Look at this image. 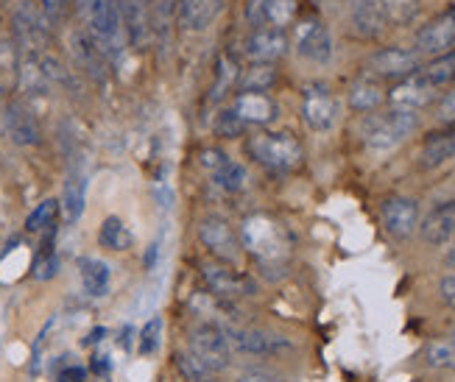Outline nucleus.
<instances>
[{"mask_svg":"<svg viewBox=\"0 0 455 382\" xmlns=\"http://www.w3.org/2000/svg\"><path fill=\"white\" fill-rule=\"evenodd\" d=\"M241 243H243V249H249L254 254L257 263L266 268H280L291 254L285 229L268 215H251L243 220Z\"/></svg>","mask_w":455,"mask_h":382,"instance_id":"nucleus-1","label":"nucleus"},{"mask_svg":"<svg viewBox=\"0 0 455 382\" xmlns=\"http://www.w3.org/2000/svg\"><path fill=\"white\" fill-rule=\"evenodd\" d=\"M246 154L274 173L296 171L305 159L302 143L291 131H257L246 139Z\"/></svg>","mask_w":455,"mask_h":382,"instance_id":"nucleus-2","label":"nucleus"},{"mask_svg":"<svg viewBox=\"0 0 455 382\" xmlns=\"http://www.w3.org/2000/svg\"><path fill=\"white\" fill-rule=\"evenodd\" d=\"M419 129V115L405 109H388V112H371L366 115L361 137L371 151H391Z\"/></svg>","mask_w":455,"mask_h":382,"instance_id":"nucleus-3","label":"nucleus"},{"mask_svg":"<svg viewBox=\"0 0 455 382\" xmlns=\"http://www.w3.org/2000/svg\"><path fill=\"white\" fill-rule=\"evenodd\" d=\"M188 349L193 352V357L210 371L219 374L227 371L232 363V346L227 340L224 327L210 324V321H196L188 332Z\"/></svg>","mask_w":455,"mask_h":382,"instance_id":"nucleus-4","label":"nucleus"},{"mask_svg":"<svg viewBox=\"0 0 455 382\" xmlns=\"http://www.w3.org/2000/svg\"><path fill=\"white\" fill-rule=\"evenodd\" d=\"M12 28H14V43L20 53H45L51 45V31L53 26L43 14L34 0H20L14 14H12Z\"/></svg>","mask_w":455,"mask_h":382,"instance_id":"nucleus-5","label":"nucleus"},{"mask_svg":"<svg viewBox=\"0 0 455 382\" xmlns=\"http://www.w3.org/2000/svg\"><path fill=\"white\" fill-rule=\"evenodd\" d=\"M227 340L232 352H241L249 357H280L285 352L293 349V340L280 335V332H271V330H260V327H224Z\"/></svg>","mask_w":455,"mask_h":382,"instance_id":"nucleus-6","label":"nucleus"},{"mask_svg":"<svg viewBox=\"0 0 455 382\" xmlns=\"http://www.w3.org/2000/svg\"><path fill=\"white\" fill-rule=\"evenodd\" d=\"M369 73L374 78H386V82H403V78L413 76L422 70V56L411 48L403 45H391V48H380L369 56L366 62Z\"/></svg>","mask_w":455,"mask_h":382,"instance_id":"nucleus-7","label":"nucleus"},{"mask_svg":"<svg viewBox=\"0 0 455 382\" xmlns=\"http://www.w3.org/2000/svg\"><path fill=\"white\" fill-rule=\"evenodd\" d=\"M302 120L315 134H327L339 120V100L327 84L313 82L302 90Z\"/></svg>","mask_w":455,"mask_h":382,"instance_id":"nucleus-8","label":"nucleus"},{"mask_svg":"<svg viewBox=\"0 0 455 382\" xmlns=\"http://www.w3.org/2000/svg\"><path fill=\"white\" fill-rule=\"evenodd\" d=\"M199 240L215 259H221L224 266H235L237 259H241L243 243L237 240L235 229L221 215H207L199 220Z\"/></svg>","mask_w":455,"mask_h":382,"instance_id":"nucleus-9","label":"nucleus"},{"mask_svg":"<svg viewBox=\"0 0 455 382\" xmlns=\"http://www.w3.org/2000/svg\"><path fill=\"white\" fill-rule=\"evenodd\" d=\"M293 45L302 59L315 65H327L332 59V34L319 17H305L293 28Z\"/></svg>","mask_w":455,"mask_h":382,"instance_id":"nucleus-10","label":"nucleus"},{"mask_svg":"<svg viewBox=\"0 0 455 382\" xmlns=\"http://www.w3.org/2000/svg\"><path fill=\"white\" fill-rule=\"evenodd\" d=\"M4 126H6L9 139L20 148H31V146L43 143V126H39V117L31 109V104H26L23 98H14L4 107Z\"/></svg>","mask_w":455,"mask_h":382,"instance_id":"nucleus-11","label":"nucleus"},{"mask_svg":"<svg viewBox=\"0 0 455 382\" xmlns=\"http://www.w3.org/2000/svg\"><path fill=\"white\" fill-rule=\"evenodd\" d=\"M380 220L394 240H408L419 229V201L408 195H388L380 204Z\"/></svg>","mask_w":455,"mask_h":382,"instance_id":"nucleus-12","label":"nucleus"},{"mask_svg":"<svg viewBox=\"0 0 455 382\" xmlns=\"http://www.w3.org/2000/svg\"><path fill=\"white\" fill-rule=\"evenodd\" d=\"M455 51V6L436 14L417 31V53L419 56H442Z\"/></svg>","mask_w":455,"mask_h":382,"instance_id":"nucleus-13","label":"nucleus"},{"mask_svg":"<svg viewBox=\"0 0 455 382\" xmlns=\"http://www.w3.org/2000/svg\"><path fill=\"white\" fill-rule=\"evenodd\" d=\"M202 279L210 293L221 298H241V296H254L257 285L241 271H235L224 263H202Z\"/></svg>","mask_w":455,"mask_h":382,"instance_id":"nucleus-14","label":"nucleus"},{"mask_svg":"<svg viewBox=\"0 0 455 382\" xmlns=\"http://www.w3.org/2000/svg\"><path fill=\"white\" fill-rule=\"evenodd\" d=\"M436 87H430L422 73H413L403 82H394V87L386 92V100L391 104V109H405V112H422L425 107H430L436 100Z\"/></svg>","mask_w":455,"mask_h":382,"instance_id":"nucleus-15","label":"nucleus"},{"mask_svg":"<svg viewBox=\"0 0 455 382\" xmlns=\"http://www.w3.org/2000/svg\"><path fill=\"white\" fill-rule=\"evenodd\" d=\"M291 39L285 34V28H274V26H263V28H251V34L246 36L243 51L251 62L260 65H274L288 53Z\"/></svg>","mask_w":455,"mask_h":382,"instance_id":"nucleus-16","label":"nucleus"},{"mask_svg":"<svg viewBox=\"0 0 455 382\" xmlns=\"http://www.w3.org/2000/svg\"><path fill=\"white\" fill-rule=\"evenodd\" d=\"M202 165L210 171L212 182L227 193H243L246 190V168L241 163H235L232 156H227L221 148H204L202 151Z\"/></svg>","mask_w":455,"mask_h":382,"instance_id":"nucleus-17","label":"nucleus"},{"mask_svg":"<svg viewBox=\"0 0 455 382\" xmlns=\"http://www.w3.org/2000/svg\"><path fill=\"white\" fill-rule=\"evenodd\" d=\"M232 112L243 126H271L280 107L268 92H237L232 100Z\"/></svg>","mask_w":455,"mask_h":382,"instance_id":"nucleus-18","label":"nucleus"},{"mask_svg":"<svg viewBox=\"0 0 455 382\" xmlns=\"http://www.w3.org/2000/svg\"><path fill=\"white\" fill-rule=\"evenodd\" d=\"M419 237L427 246L442 249L455 237V201H442L419 220Z\"/></svg>","mask_w":455,"mask_h":382,"instance_id":"nucleus-19","label":"nucleus"},{"mask_svg":"<svg viewBox=\"0 0 455 382\" xmlns=\"http://www.w3.org/2000/svg\"><path fill=\"white\" fill-rule=\"evenodd\" d=\"M121 28L126 43L143 51L151 36V0H121Z\"/></svg>","mask_w":455,"mask_h":382,"instance_id":"nucleus-20","label":"nucleus"},{"mask_svg":"<svg viewBox=\"0 0 455 382\" xmlns=\"http://www.w3.org/2000/svg\"><path fill=\"white\" fill-rule=\"evenodd\" d=\"M452 159H455V123L425 137V143L419 148V168L439 171L447 163H452Z\"/></svg>","mask_w":455,"mask_h":382,"instance_id":"nucleus-21","label":"nucleus"},{"mask_svg":"<svg viewBox=\"0 0 455 382\" xmlns=\"http://www.w3.org/2000/svg\"><path fill=\"white\" fill-rule=\"evenodd\" d=\"M386 23L388 20L383 12V0H349V26L358 36L363 39L380 36Z\"/></svg>","mask_w":455,"mask_h":382,"instance_id":"nucleus-22","label":"nucleus"},{"mask_svg":"<svg viewBox=\"0 0 455 382\" xmlns=\"http://www.w3.org/2000/svg\"><path fill=\"white\" fill-rule=\"evenodd\" d=\"M224 12V0H180L176 23L185 31H207Z\"/></svg>","mask_w":455,"mask_h":382,"instance_id":"nucleus-23","label":"nucleus"},{"mask_svg":"<svg viewBox=\"0 0 455 382\" xmlns=\"http://www.w3.org/2000/svg\"><path fill=\"white\" fill-rule=\"evenodd\" d=\"M70 51H73L76 65L82 68L92 78V82L104 84V78H107V56L95 48V43L90 39L87 31H73V36H70Z\"/></svg>","mask_w":455,"mask_h":382,"instance_id":"nucleus-24","label":"nucleus"},{"mask_svg":"<svg viewBox=\"0 0 455 382\" xmlns=\"http://www.w3.org/2000/svg\"><path fill=\"white\" fill-rule=\"evenodd\" d=\"M386 100V90L380 87L378 78L371 76H363V78H355L349 84V92H347V104L352 112L358 115H369V112H378Z\"/></svg>","mask_w":455,"mask_h":382,"instance_id":"nucleus-25","label":"nucleus"},{"mask_svg":"<svg viewBox=\"0 0 455 382\" xmlns=\"http://www.w3.org/2000/svg\"><path fill=\"white\" fill-rule=\"evenodd\" d=\"M59 204H62L68 224H76V220L84 215V207H87V176L82 171L68 173V182H65L62 201H59Z\"/></svg>","mask_w":455,"mask_h":382,"instance_id":"nucleus-26","label":"nucleus"},{"mask_svg":"<svg viewBox=\"0 0 455 382\" xmlns=\"http://www.w3.org/2000/svg\"><path fill=\"white\" fill-rule=\"evenodd\" d=\"M78 276H82L84 293L92 298H101L109 290V266L98 257H82L78 259Z\"/></svg>","mask_w":455,"mask_h":382,"instance_id":"nucleus-27","label":"nucleus"},{"mask_svg":"<svg viewBox=\"0 0 455 382\" xmlns=\"http://www.w3.org/2000/svg\"><path fill=\"white\" fill-rule=\"evenodd\" d=\"M280 73H276L274 65H260V62H251L246 70H241L237 76V90L241 92H268Z\"/></svg>","mask_w":455,"mask_h":382,"instance_id":"nucleus-28","label":"nucleus"},{"mask_svg":"<svg viewBox=\"0 0 455 382\" xmlns=\"http://www.w3.org/2000/svg\"><path fill=\"white\" fill-rule=\"evenodd\" d=\"M425 366L433 371H455V332L430 340L425 346Z\"/></svg>","mask_w":455,"mask_h":382,"instance_id":"nucleus-29","label":"nucleus"},{"mask_svg":"<svg viewBox=\"0 0 455 382\" xmlns=\"http://www.w3.org/2000/svg\"><path fill=\"white\" fill-rule=\"evenodd\" d=\"M98 246L109 249V251H126L132 246V232L117 215L104 218L101 229H98Z\"/></svg>","mask_w":455,"mask_h":382,"instance_id":"nucleus-30","label":"nucleus"},{"mask_svg":"<svg viewBox=\"0 0 455 382\" xmlns=\"http://www.w3.org/2000/svg\"><path fill=\"white\" fill-rule=\"evenodd\" d=\"M422 78L430 87H447L455 82V51L442 53V56H433L427 65H422Z\"/></svg>","mask_w":455,"mask_h":382,"instance_id":"nucleus-31","label":"nucleus"},{"mask_svg":"<svg viewBox=\"0 0 455 382\" xmlns=\"http://www.w3.org/2000/svg\"><path fill=\"white\" fill-rule=\"evenodd\" d=\"M59 210H62V204H59V198H45L39 201V204L31 210V215L26 218V229L28 232H43V229H51L53 220L59 215Z\"/></svg>","mask_w":455,"mask_h":382,"instance_id":"nucleus-32","label":"nucleus"},{"mask_svg":"<svg viewBox=\"0 0 455 382\" xmlns=\"http://www.w3.org/2000/svg\"><path fill=\"white\" fill-rule=\"evenodd\" d=\"M173 366H176V371H180L188 382H207L212 374L199 363V360L193 357V352L190 349H180L173 354Z\"/></svg>","mask_w":455,"mask_h":382,"instance_id":"nucleus-33","label":"nucleus"},{"mask_svg":"<svg viewBox=\"0 0 455 382\" xmlns=\"http://www.w3.org/2000/svg\"><path fill=\"white\" fill-rule=\"evenodd\" d=\"M386 20L394 26H408L419 14V0H383Z\"/></svg>","mask_w":455,"mask_h":382,"instance_id":"nucleus-34","label":"nucleus"},{"mask_svg":"<svg viewBox=\"0 0 455 382\" xmlns=\"http://www.w3.org/2000/svg\"><path fill=\"white\" fill-rule=\"evenodd\" d=\"M137 344H140V354H156V349L163 346V318L160 315L148 318V324L137 332Z\"/></svg>","mask_w":455,"mask_h":382,"instance_id":"nucleus-35","label":"nucleus"},{"mask_svg":"<svg viewBox=\"0 0 455 382\" xmlns=\"http://www.w3.org/2000/svg\"><path fill=\"white\" fill-rule=\"evenodd\" d=\"M235 382H288L280 371H274L268 366L260 363H246V366H237L235 371Z\"/></svg>","mask_w":455,"mask_h":382,"instance_id":"nucleus-36","label":"nucleus"},{"mask_svg":"<svg viewBox=\"0 0 455 382\" xmlns=\"http://www.w3.org/2000/svg\"><path fill=\"white\" fill-rule=\"evenodd\" d=\"M296 12H299V0H271V12H268V26L274 28H285L293 23Z\"/></svg>","mask_w":455,"mask_h":382,"instance_id":"nucleus-37","label":"nucleus"},{"mask_svg":"<svg viewBox=\"0 0 455 382\" xmlns=\"http://www.w3.org/2000/svg\"><path fill=\"white\" fill-rule=\"evenodd\" d=\"M34 4L43 9V14L48 17L51 26H62L65 20L70 17V6L73 0H34Z\"/></svg>","mask_w":455,"mask_h":382,"instance_id":"nucleus-38","label":"nucleus"},{"mask_svg":"<svg viewBox=\"0 0 455 382\" xmlns=\"http://www.w3.org/2000/svg\"><path fill=\"white\" fill-rule=\"evenodd\" d=\"M56 271H59V257L53 254V249H43L34 259V279L48 283V279L56 276Z\"/></svg>","mask_w":455,"mask_h":382,"instance_id":"nucleus-39","label":"nucleus"},{"mask_svg":"<svg viewBox=\"0 0 455 382\" xmlns=\"http://www.w3.org/2000/svg\"><path fill=\"white\" fill-rule=\"evenodd\" d=\"M243 129L246 126L237 120V115L232 109H224V112L215 115V134H219V137H241Z\"/></svg>","mask_w":455,"mask_h":382,"instance_id":"nucleus-40","label":"nucleus"},{"mask_svg":"<svg viewBox=\"0 0 455 382\" xmlns=\"http://www.w3.org/2000/svg\"><path fill=\"white\" fill-rule=\"evenodd\" d=\"M237 76H241V73H237V65H232L227 56H221V59H219V87H215L212 98L219 100L232 84L237 87Z\"/></svg>","mask_w":455,"mask_h":382,"instance_id":"nucleus-41","label":"nucleus"},{"mask_svg":"<svg viewBox=\"0 0 455 382\" xmlns=\"http://www.w3.org/2000/svg\"><path fill=\"white\" fill-rule=\"evenodd\" d=\"M268 12H271V0H246V23L251 28L268 26Z\"/></svg>","mask_w":455,"mask_h":382,"instance_id":"nucleus-42","label":"nucleus"},{"mask_svg":"<svg viewBox=\"0 0 455 382\" xmlns=\"http://www.w3.org/2000/svg\"><path fill=\"white\" fill-rule=\"evenodd\" d=\"M436 120H439L442 126H450V123H455V87L439 98V107H436Z\"/></svg>","mask_w":455,"mask_h":382,"instance_id":"nucleus-43","label":"nucleus"},{"mask_svg":"<svg viewBox=\"0 0 455 382\" xmlns=\"http://www.w3.org/2000/svg\"><path fill=\"white\" fill-rule=\"evenodd\" d=\"M439 301L447 307H455V271L439 279Z\"/></svg>","mask_w":455,"mask_h":382,"instance_id":"nucleus-44","label":"nucleus"},{"mask_svg":"<svg viewBox=\"0 0 455 382\" xmlns=\"http://www.w3.org/2000/svg\"><path fill=\"white\" fill-rule=\"evenodd\" d=\"M56 382H87V369L68 363V366H62L56 371Z\"/></svg>","mask_w":455,"mask_h":382,"instance_id":"nucleus-45","label":"nucleus"},{"mask_svg":"<svg viewBox=\"0 0 455 382\" xmlns=\"http://www.w3.org/2000/svg\"><path fill=\"white\" fill-rule=\"evenodd\" d=\"M134 340H137V332H134V327H132V324H126V327L121 330V340H117V344H121V349L132 352Z\"/></svg>","mask_w":455,"mask_h":382,"instance_id":"nucleus-46","label":"nucleus"},{"mask_svg":"<svg viewBox=\"0 0 455 382\" xmlns=\"http://www.w3.org/2000/svg\"><path fill=\"white\" fill-rule=\"evenodd\" d=\"M109 369H112V363H109V357H107V354L92 357V371H95V374H109Z\"/></svg>","mask_w":455,"mask_h":382,"instance_id":"nucleus-47","label":"nucleus"},{"mask_svg":"<svg viewBox=\"0 0 455 382\" xmlns=\"http://www.w3.org/2000/svg\"><path fill=\"white\" fill-rule=\"evenodd\" d=\"M107 338V330L104 327H95L87 338H84V346H95V344H101V340Z\"/></svg>","mask_w":455,"mask_h":382,"instance_id":"nucleus-48","label":"nucleus"},{"mask_svg":"<svg viewBox=\"0 0 455 382\" xmlns=\"http://www.w3.org/2000/svg\"><path fill=\"white\" fill-rule=\"evenodd\" d=\"M444 266H447L450 271H455V237L450 240V249H447V254H444Z\"/></svg>","mask_w":455,"mask_h":382,"instance_id":"nucleus-49","label":"nucleus"},{"mask_svg":"<svg viewBox=\"0 0 455 382\" xmlns=\"http://www.w3.org/2000/svg\"><path fill=\"white\" fill-rule=\"evenodd\" d=\"M156 254H160V246L154 243V246H151V249L146 251V268H148V271H151V268L156 266Z\"/></svg>","mask_w":455,"mask_h":382,"instance_id":"nucleus-50","label":"nucleus"},{"mask_svg":"<svg viewBox=\"0 0 455 382\" xmlns=\"http://www.w3.org/2000/svg\"><path fill=\"white\" fill-rule=\"evenodd\" d=\"M207 382H210V379H207Z\"/></svg>","mask_w":455,"mask_h":382,"instance_id":"nucleus-51","label":"nucleus"}]
</instances>
